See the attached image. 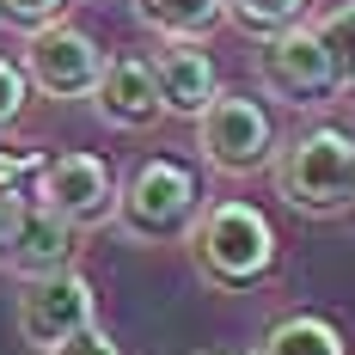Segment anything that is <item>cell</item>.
<instances>
[{"label": "cell", "mask_w": 355, "mask_h": 355, "mask_svg": "<svg viewBox=\"0 0 355 355\" xmlns=\"http://www.w3.org/2000/svg\"><path fill=\"white\" fill-rule=\"evenodd\" d=\"M270 178H276V196L288 209L331 220V214L355 209V129L343 123H300L294 135L276 141L270 153Z\"/></svg>", "instance_id": "6da1fadb"}, {"label": "cell", "mask_w": 355, "mask_h": 355, "mask_svg": "<svg viewBox=\"0 0 355 355\" xmlns=\"http://www.w3.org/2000/svg\"><path fill=\"white\" fill-rule=\"evenodd\" d=\"M276 227L270 214L245 202V196H214L202 202L196 227H190V257L202 270V282L220 288V294H239V288H257L270 270H276Z\"/></svg>", "instance_id": "7a4b0ae2"}, {"label": "cell", "mask_w": 355, "mask_h": 355, "mask_svg": "<svg viewBox=\"0 0 355 355\" xmlns=\"http://www.w3.org/2000/svg\"><path fill=\"white\" fill-rule=\"evenodd\" d=\"M202 214V178L190 172L184 159H166L153 153L141 166H129V178L116 184V214L110 227L135 245H166V239H184Z\"/></svg>", "instance_id": "3957f363"}, {"label": "cell", "mask_w": 355, "mask_h": 355, "mask_svg": "<svg viewBox=\"0 0 355 355\" xmlns=\"http://www.w3.org/2000/svg\"><path fill=\"white\" fill-rule=\"evenodd\" d=\"M196 141H202V159H209V172L220 178H251L270 166V153H276V116L263 98H251V92H214L209 110L196 116Z\"/></svg>", "instance_id": "277c9868"}, {"label": "cell", "mask_w": 355, "mask_h": 355, "mask_svg": "<svg viewBox=\"0 0 355 355\" xmlns=\"http://www.w3.org/2000/svg\"><path fill=\"white\" fill-rule=\"evenodd\" d=\"M31 209L68 220L73 233L110 227V214H116V172H110L98 153H55V159L37 166Z\"/></svg>", "instance_id": "5b68a950"}, {"label": "cell", "mask_w": 355, "mask_h": 355, "mask_svg": "<svg viewBox=\"0 0 355 355\" xmlns=\"http://www.w3.org/2000/svg\"><path fill=\"white\" fill-rule=\"evenodd\" d=\"M257 86L270 98H288V105H324L343 80H337V62L319 43V31L300 19V25L257 43Z\"/></svg>", "instance_id": "8992f818"}, {"label": "cell", "mask_w": 355, "mask_h": 355, "mask_svg": "<svg viewBox=\"0 0 355 355\" xmlns=\"http://www.w3.org/2000/svg\"><path fill=\"white\" fill-rule=\"evenodd\" d=\"M25 86H37L43 98H92L98 73H105V49L92 43V31H80L68 19L43 25V31L25 37Z\"/></svg>", "instance_id": "52a82bcc"}, {"label": "cell", "mask_w": 355, "mask_h": 355, "mask_svg": "<svg viewBox=\"0 0 355 355\" xmlns=\"http://www.w3.org/2000/svg\"><path fill=\"white\" fill-rule=\"evenodd\" d=\"M12 319H19V337H25L37 355H49L55 343H68L73 331L98 324V294H92V282H86L80 270L31 276V282L19 288V306H12Z\"/></svg>", "instance_id": "ba28073f"}, {"label": "cell", "mask_w": 355, "mask_h": 355, "mask_svg": "<svg viewBox=\"0 0 355 355\" xmlns=\"http://www.w3.org/2000/svg\"><path fill=\"white\" fill-rule=\"evenodd\" d=\"M153 92H159V116H184V123H196L209 98L220 92V73H214L209 49L202 43H166L153 62Z\"/></svg>", "instance_id": "9c48e42d"}, {"label": "cell", "mask_w": 355, "mask_h": 355, "mask_svg": "<svg viewBox=\"0 0 355 355\" xmlns=\"http://www.w3.org/2000/svg\"><path fill=\"white\" fill-rule=\"evenodd\" d=\"M92 110L110 129H147L159 116V92H153V68L141 55H110L98 86H92Z\"/></svg>", "instance_id": "30bf717a"}, {"label": "cell", "mask_w": 355, "mask_h": 355, "mask_svg": "<svg viewBox=\"0 0 355 355\" xmlns=\"http://www.w3.org/2000/svg\"><path fill=\"white\" fill-rule=\"evenodd\" d=\"M73 251H80V233H73L68 220L31 209V214H25V227H19V239L6 245V270H12L19 282L55 276V270H73Z\"/></svg>", "instance_id": "8fae6325"}, {"label": "cell", "mask_w": 355, "mask_h": 355, "mask_svg": "<svg viewBox=\"0 0 355 355\" xmlns=\"http://www.w3.org/2000/svg\"><path fill=\"white\" fill-rule=\"evenodd\" d=\"M129 6H135V19L147 31L166 37V43H209L220 31V19H227L220 0H129Z\"/></svg>", "instance_id": "7c38bea8"}, {"label": "cell", "mask_w": 355, "mask_h": 355, "mask_svg": "<svg viewBox=\"0 0 355 355\" xmlns=\"http://www.w3.org/2000/svg\"><path fill=\"white\" fill-rule=\"evenodd\" d=\"M251 355H349V343L324 313H282Z\"/></svg>", "instance_id": "4fadbf2b"}, {"label": "cell", "mask_w": 355, "mask_h": 355, "mask_svg": "<svg viewBox=\"0 0 355 355\" xmlns=\"http://www.w3.org/2000/svg\"><path fill=\"white\" fill-rule=\"evenodd\" d=\"M220 6H227V19L245 37H257V43L306 19V0H220Z\"/></svg>", "instance_id": "5bb4252c"}, {"label": "cell", "mask_w": 355, "mask_h": 355, "mask_svg": "<svg viewBox=\"0 0 355 355\" xmlns=\"http://www.w3.org/2000/svg\"><path fill=\"white\" fill-rule=\"evenodd\" d=\"M313 31H319V43L331 49L337 80H343V86H355V0H337L324 19H313Z\"/></svg>", "instance_id": "9a60e30c"}, {"label": "cell", "mask_w": 355, "mask_h": 355, "mask_svg": "<svg viewBox=\"0 0 355 355\" xmlns=\"http://www.w3.org/2000/svg\"><path fill=\"white\" fill-rule=\"evenodd\" d=\"M25 214H31V190L12 178V166L0 159V251L19 239V227H25Z\"/></svg>", "instance_id": "2e32d148"}, {"label": "cell", "mask_w": 355, "mask_h": 355, "mask_svg": "<svg viewBox=\"0 0 355 355\" xmlns=\"http://www.w3.org/2000/svg\"><path fill=\"white\" fill-rule=\"evenodd\" d=\"M68 12V0H0V25H12V31H43V25H55Z\"/></svg>", "instance_id": "e0dca14e"}, {"label": "cell", "mask_w": 355, "mask_h": 355, "mask_svg": "<svg viewBox=\"0 0 355 355\" xmlns=\"http://www.w3.org/2000/svg\"><path fill=\"white\" fill-rule=\"evenodd\" d=\"M25 105H31V86H25V73H19V62H6V55H0V141L19 129Z\"/></svg>", "instance_id": "ac0fdd59"}, {"label": "cell", "mask_w": 355, "mask_h": 355, "mask_svg": "<svg viewBox=\"0 0 355 355\" xmlns=\"http://www.w3.org/2000/svg\"><path fill=\"white\" fill-rule=\"evenodd\" d=\"M49 355H123V349H116V337L105 324H86V331H73L68 343H55Z\"/></svg>", "instance_id": "d6986e66"}, {"label": "cell", "mask_w": 355, "mask_h": 355, "mask_svg": "<svg viewBox=\"0 0 355 355\" xmlns=\"http://www.w3.org/2000/svg\"><path fill=\"white\" fill-rule=\"evenodd\" d=\"M196 355H251V349H196Z\"/></svg>", "instance_id": "ffe728a7"}]
</instances>
